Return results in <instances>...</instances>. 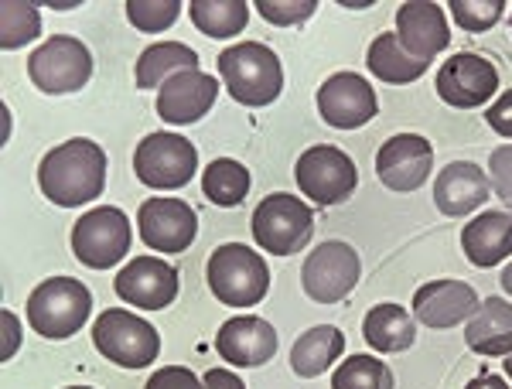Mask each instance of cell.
I'll list each match as a JSON object with an SVG mask.
<instances>
[{"instance_id": "9", "label": "cell", "mask_w": 512, "mask_h": 389, "mask_svg": "<svg viewBox=\"0 0 512 389\" xmlns=\"http://www.w3.org/2000/svg\"><path fill=\"white\" fill-rule=\"evenodd\" d=\"M130 243H134L130 219L123 215V209H113V205L89 209L72 226V253L89 270L117 267L123 256L130 253Z\"/></svg>"}, {"instance_id": "4", "label": "cell", "mask_w": 512, "mask_h": 389, "mask_svg": "<svg viewBox=\"0 0 512 389\" xmlns=\"http://www.w3.org/2000/svg\"><path fill=\"white\" fill-rule=\"evenodd\" d=\"M93 311V294L76 277H48L28 297V325L41 338H72L89 321Z\"/></svg>"}, {"instance_id": "32", "label": "cell", "mask_w": 512, "mask_h": 389, "mask_svg": "<svg viewBox=\"0 0 512 389\" xmlns=\"http://www.w3.org/2000/svg\"><path fill=\"white\" fill-rule=\"evenodd\" d=\"M181 4L178 0H127V21L144 35L168 31L178 21Z\"/></svg>"}, {"instance_id": "17", "label": "cell", "mask_w": 512, "mask_h": 389, "mask_svg": "<svg viewBox=\"0 0 512 389\" xmlns=\"http://www.w3.org/2000/svg\"><path fill=\"white\" fill-rule=\"evenodd\" d=\"M216 352L236 369H256L277 355V328L260 314H236L219 328Z\"/></svg>"}, {"instance_id": "33", "label": "cell", "mask_w": 512, "mask_h": 389, "mask_svg": "<svg viewBox=\"0 0 512 389\" xmlns=\"http://www.w3.org/2000/svg\"><path fill=\"white\" fill-rule=\"evenodd\" d=\"M451 18L458 24L461 31H489L495 24L502 21V14H506V0H451Z\"/></svg>"}, {"instance_id": "21", "label": "cell", "mask_w": 512, "mask_h": 389, "mask_svg": "<svg viewBox=\"0 0 512 389\" xmlns=\"http://www.w3.org/2000/svg\"><path fill=\"white\" fill-rule=\"evenodd\" d=\"M489 192V175L475 161H451L434 178V205L448 219H461V215H472L475 209H482L489 202Z\"/></svg>"}, {"instance_id": "15", "label": "cell", "mask_w": 512, "mask_h": 389, "mask_svg": "<svg viewBox=\"0 0 512 389\" xmlns=\"http://www.w3.org/2000/svg\"><path fill=\"white\" fill-rule=\"evenodd\" d=\"M113 291L130 308H144V311L171 308L178 297V270L168 260H161V256H134L117 273Z\"/></svg>"}, {"instance_id": "26", "label": "cell", "mask_w": 512, "mask_h": 389, "mask_svg": "<svg viewBox=\"0 0 512 389\" xmlns=\"http://www.w3.org/2000/svg\"><path fill=\"white\" fill-rule=\"evenodd\" d=\"M366 65H369V72H373L379 82H390V86H407V82H417L420 76H424L431 62L414 59V55L400 45L396 31H383V35H376V41L369 45Z\"/></svg>"}, {"instance_id": "43", "label": "cell", "mask_w": 512, "mask_h": 389, "mask_svg": "<svg viewBox=\"0 0 512 389\" xmlns=\"http://www.w3.org/2000/svg\"><path fill=\"white\" fill-rule=\"evenodd\" d=\"M65 389H89V386H65Z\"/></svg>"}, {"instance_id": "5", "label": "cell", "mask_w": 512, "mask_h": 389, "mask_svg": "<svg viewBox=\"0 0 512 389\" xmlns=\"http://www.w3.org/2000/svg\"><path fill=\"white\" fill-rule=\"evenodd\" d=\"M93 345L103 359L117 362L123 369H144L161 355L158 328L127 308H106L99 314L93 325Z\"/></svg>"}, {"instance_id": "18", "label": "cell", "mask_w": 512, "mask_h": 389, "mask_svg": "<svg viewBox=\"0 0 512 389\" xmlns=\"http://www.w3.org/2000/svg\"><path fill=\"white\" fill-rule=\"evenodd\" d=\"M219 82L202 69H185L158 89V117L171 127L198 123L216 106Z\"/></svg>"}, {"instance_id": "20", "label": "cell", "mask_w": 512, "mask_h": 389, "mask_svg": "<svg viewBox=\"0 0 512 389\" xmlns=\"http://www.w3.org/2000/svg\"><path fill=\"white\" fill-rule=\"evenodd\" d=\"M396 38L420 62H431L434 55H441L451 45V31L448 21H444L441 4H431V0L403 4L396 11Z\"/></svg>"}, {"instance_id": "8", "label": "cell", "mask_w": 512, "mask_h": 389, "mask_svg": "<svg viewBox=\"0 0 512 389\" xmlns=\"http://www.w3.org/2000/svg\"><path fill=\"white\" fill-rule=\"evenodd\" d=\"M198 171V151L181 134H147L134 151V175L154 192L185 188Z\"/></svg>"}, {"instance_id": "29", "label": "cell", "mask_w": 512, "mask_h": 389, "mask_svg": "<svg viewBox=\"0 0 512 389\" xmlns=\"http://www.w3.org/2000/svg\"><path fill=\"white\" fill-rule=\"evenodd\" d=\"M250 171L243 168L233 157H216L209 168L202 171V192L212 205L219 209H233L243 205V198L250 195Z\"/></svg>"}, {"instance_id": "34", "label": "cell", "mask_w": 512, "mask_h": 389, "mask_svg": "<svg viewBox=\"0 0 512 389\" xmlns=\"http://www.w3.org/2000/svg\"><path fill=\"white\" fill-rule=\"evenodd\" d=\"M253 7L260 11L263 21L277 24V28H294V24H304L318 11V0H256Z\"/></svg>"}, {"instance_id": "19", "label": "cell", "mask_w": 512, "mask_h": 389, "mask_svg": "<svg viewBox=\"0 0 512 389\" xmlns=\"http://www.w3.org/2000/svg\"><path fill=\"white\" fill-rule=\"evenodd\" d=\"M478 308V294L465 280H431L417 287L414 294V318L427 328H454L468 321Z\"/></svg>"}, {"instance_id": "35", "label": "cell", "mask_w": 512, "mask_h": 389, "mask_svg": "<svg viewBox=\"0 0 512 389\" xmlns=\"http://www.w3.org/2000/svg\"><path fill=\"white\" fill-rule=\"evenodd\" d=\"M489 185L492 192L502 198L506 205H512V144L495 147L489 157Z\"/></svg>"}, {"instance_id": "11", "label": "cell", "mask_w": 512, "mask_h": 389, "mask_svg": "<svg viewBox=\"0 0 512 389\" xmlns=\"http://www.w3.org/2000/svg\"><path fill=\"white\" fill-rule=\"evenodd\" d=\"M359 253L342 239H328V243L315 246L301 267V287L315 304H338L352 294L359 284Z\"/></svg>"}, {"instance_id": "23", "label": "cell", "mask_w": 512, "mask_h": 389, "mask_svg": "<svg viewBox=\"0 0 512 389\" xmlns=\"http://www.w3.org/2000/svg\"><path fill=\"white\" fill-rule=\"evenodd\" d=\"M461 250L475 267H495L512 253V212H482L461 229Z\"/></svg>"}, {"instance_id": "3", "label": "cell", "mask_w": 512, "mask_h": 389, "mask_svg": "<svg viewBox=\"0 0 512 389\" xmlns=\"http://www.w3.org/2000/svg\"><path fill=\"white\" fill-rule=\"evenodd\" d=\"M205 280L226 308H256L270 291V270L260 253L243 243H222L205 263Z\"/></svg>"}, {"instance_id": "40", "label": "cell", "mask_w": 512, "mask_h": 389, "mask_svg": "<svg viewBox=\"0 0 512 389\" xmlns=\"http://www.w3.org/2000/svg\"><path fill=\"white\" fill-rule=\"evenodd\" d=\"M465 389H512V386L506 383V379H499V376H492V372H485V376H475Z\"/></svg>"}, {"instance_id": "22", "label": "cell", "mask_w": 512, "mask_h": 389, "mask_svg": "<svg viewBox=\"0 0 512 389\" xmlns=\"http://www.w3.org/2000/svg\"><path fill=\"white\" fill-rule=\"evenodd\" d=\"M468 349L489 359H506L512 352V304L506 297H485L465 328Z\"/></svg>"}, {"instance_id": "12", "label": "cell", "mask_w": 512, "mask_h": 389, "mask_svg": "<svg viewBox=\"0 0 512 389\" xmlns=\"http://www.w3.org/2000/svg\"><path fill=\"white\" fill-rule=\"evenodd\" d=\"M434 89L454 110H478L499 93V69L475 52H458L437 69Z\"/></svg>"}, {"instance_id": "39", "label": "cell", "mask_w": 512, "mask_h": 389, "mask_svg": "<svg viewBox=\"0 0 512 389\" xmlns=\"http://www.w3.org/2000/svg\"><path fill=\"white\" fill-rule=\"evenodd\" d=\"M202 383L205 389H246L243 379H239L233 369H209L202 376Z\"/></svg>"}, {"instance_id": "16", "label": "cell", "mask_w": 512, "mask_h": 389, "mask_svg": "<svg viewBox=\"0 0 512 389\" xmlns=\"http://www.w3.org/2000/svg\"><path fill=\"white\" fill-rule=\"evenodd\" d=\"M434 171V147L420 134H396L379 147L376 178L390 192H417Z\"/></svg>"}, {"instance_id": "30", "label": "cell", "mask_w": 512, "mask_h": 389, "mask_svg": "<svg viewBox=\"0 0 512 389\" xmlns=\"http://www.w3.org/2000/svg\"><path fill=\"white\" fill-rule=\"evenodd\" d=\"M332 389H396V379L376 355H349L332 372Z\"/></svg>"}, {"instance_id": "14", "label": "cell", "mask_w": 512, "mask_h": 389, "mask_svg": "<svg viewBox=\"0 0 512 389\" xmlns=\"http://www.w3.org/2000/svg\"><path fill=\"white\" fill-rule=\"evenodd\" d=\"M140 239L158 253H185L198 236V215L185 198H147L137 209Z\"/></svg>"}, {"instance_id": "1", "label": "cell", "mask_w": 512, "mask_h": 389, "mask_svg": "<svg viewBox=\"0 0 512 389\" xmlns=\"http://www.w3.org/2000/svg\"><path fill=\"white\" fill-rule=\"evenodd\" d=\"M38 188L59 209L89 205L106 188V154L96 140L72 137L52 147L38 164Z\"/></svg>"}, {"instance_id": "31", "label": "cell", "mask_w": 512, "mask_h": 389, "mask_svg": "<svg viewBox=\"0 0 512 389\" xmlns=\"http://www.w3.org/2000/svg\"><path fill=\"white\" fill-rule=\"evenodd\" d=\"M41 35V14L35 4H18V0H4L0 4V45L7 52L31 45Z\"/></svg>"}, {"instance_id": "10", "label": "cell", "mask_w": 512, "mask_h": 389, "mask_svg": "<svg viewBox=\"0 0 512 389\" xmlns=\"http://www.w3.org/2000/svg\"><path fill=\"white\" fill-rule=\"evenodd\" d=\"M294 178L297 188H301L304 198H311L321 209L328 205L345 202L355 185H359V171H355V161L345 151H338L332 144H315L308 147L294 164Z\"/></svg>"}, {"instance_id": "28", "label": "cell", "mask_w": 512, "mask_h": 389, "mask_svg": "<svg viewBox=\"0 0 512 389\" xmlns=\"http://www.w3.org/2000/svg\"><path fill=\"white\" fill-rule=\"evenodd\" d=\"M188 18L205 38H233L250 21V4L246 0H192Z\"/></svg>"}, {"instance_id": "24", "label": "cell", "mask_w": 512, "mask_h": 389, "mask_svg": "<svg viewBox=\"0 0 512 389\" xmlns=\"http://www.w3.org/2000/svg\"><path fill=\"white\" fill-rule=\"evenodd\" d=\"M362 338H366L373 352H407L417 338V318L407 314V308H400V304H376L362 318Z\"/></svg>"}, {"instance_id": "36", "label": "cell", "mask_w": 512, "mask_h": 389, "mask_svg": "<svg viewBox=\"0 0 512 389\" xmlns=\"http://www.w3.org/2000/svg\"><path fill=\"white\" fill-rule=\"evenodd\" d=\"M144 389H205V383L185 366H164L147 379Z\"/></svg>"}, {"instance_id": "42", "label": "cell", "mask_w": 512, "mask_h": 389, "mask_svg": "<svg viewBox=\"0 0 512 389\" xmlns=\"http://www.w3.org/2000/svg\"><path fill=\"white\" fill-rule=\"evenodd\" d=\"M502 369H506V376L512 379V352L506 355V362H502Z\"/></svg>"}, {"instance_id": "27", "label": "cell", "mask_w": 512, "mask_h": 389, "mask_svg": "<svg viewBox=\"0 0 512 389\" xmlns=\"http://www.w3.org/2000/svg\"><path fill=\"white\" fill-rule=\"evenodd\" d=\"M185 69H198V52L181 41H158V45L144 48L137 59L134 79L137 89H161L171 76Z\"/></svg>"}, {"instance_id": "37", "label": "cell", "mask_w": 512, "mask_h": 389, "mask_svg": "<svg viewBox=\"0 0 512 389\" xmlns=\"http://www.w3.org/2000/svg\"><path fill=\"white\" fill-rule=\"evenodd\" d=\"M485 123H489L499 137L512 140V89H506V93H502L489 110H485Z\"/></svg>"}, {"instance_id": "41", "label": "cell", "mask_w": 512, "mask_h": 389, "mask_svg": "<svg viewBox=\"0 0 512 389\" xmlns=\"http://www.w3.org/2000/svg\"><path fill=\"white\" fill-rule=\"evenodd\" d=\"M499 284H502V291H506V294L512 297V263H509V267H506V270H502Z\"/></svg>"}, {"instance_id": "2", "label": "cell", "mask_w": 512, "mask_h": 389, "mask_svg": "<svg viewBox=\"0 0 512 389\" xmlns=\"http://www.w3.org/2000/svg\"><path fill=\"white\" fill-rule=\"evenodd\" d=\"M219 79L239 106H270L284 89V69L263 41H239L216 59Z\"/></svg>"}, {"instance_id": "6", "label": "cell", "mask_w": 512, "mask_h": 389, "mask_svg": "<svg viewBox=\"0 0 512 389\" xmlns=\"http://www.w3.org/2000/svg\"><path fill=\"white\" fill-rule=\"evenodd\" d=\"M253 239L263 253L291 256L308 246L311 233H315V212L301 202V198L274 192L267 195L253 212Z\"/></svg>"}, {"instance_id": "7", "label": "cell", "mask_w": 512, "mask_h": 389, "mask_svg": "<svg viewBox=\"0 0 512 389\" xmlns=\"http://www.w3.org/2000/svg\"><path fill=\"white\" fill-rule=\"evenodd\" d=\"M28 76L45 96H65L79 93L93 76V55L72 35H52L48 41L31 52L28 59Z\"/></svg>"}, {"instance_id": "38", "label": "cell", "mask_w": 512, "mask_h": 389, "mask_svg": "<svg viewBox=\"0 0 512 389\" xmlns=\"http://www.w3.org/2000/svg\"><path fill=\"white\" fill-rule=\"evenodd\" d=\"M0 325H4V352H0V359L11 362L21 345V321L14 318V311H0Z\"/></svg>"}, {"instance_id": "13", "label": "cell", "mask_w": 512, "mask_h": 389, "mask_svg": "<svg viewBox=\"0 0 512 389\" xmlns=\"http://www.w3.org/2000/svg\"><path fill=\"white\" fill-rule=\"evenodd\" d=\"M318 113L335 130H359L379 113L376 89L359 72H335L318 89Z\"/></svg>"}, {"instance_id": "25", "label": "cell", "mask_w": 512, "mask_h": 389, "mask_svg": "<svg viewBox=\"0 0 512 389\" xmlns=\"http://www.w3.org/2000/svg\"><path fill=\"white\" fill-rule=\"evenodd\" d=\"M345 352V335L335 325H315L308 328L291 349V369L301 379H318L321 372H328L342 359Z\"/></svg>"}]
</instances>
